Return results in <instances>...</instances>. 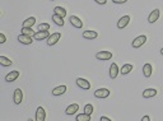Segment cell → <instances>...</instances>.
<instances>
[{
	"label": "cell",
	"mask_w": 163,
	"mask_h": 121,
	"mask_svg": "<svg viewBox=\"0 0 163 121\" xmlns=\"http://www.w3.org/2000/svg\"><path fill=\"white\" fill-rule=\"evenodd\" d=\"M34 31L32 27H22V34H27V36H34Z\"/></svg>",
	"instance_id": "d4e9b609"
},
{
	"label": "cell",
	"mask_w": 163,
	"mask_h": 121,
	"mask_svg": "<svg viewBox=\"0 0 163 121\" xmlns=\"http://www.w3.org/2000/svg\"><path fill=\"white\" fill-rule=\"evenodd\" d=\"M96 57L98 60H110L112 57V52L110 51H99L96 54Z\"/></svg>",
	"instance_id": "9c48e42d"
},
{
	"label": "cell",
	"mask_w": 163,
	"mask_h": 121,
	"mask_svg": "<svg viewBox=\"0 0 163 121\" xmlns=\"http://www.w3.org/2000/svg\"><path fill=\"white\" fill-rule=\"evenodd\" d=\"M23 100V92H22V89L21 88H17L14 90V94H13V101H14V103L15 105H21V102Z\"/></svg>",
	"instance_id": "3957f363"
},
{
	"label": "cell",
	"mask_w": 163,
	"mask_h": 121,
	"mask_svg": "<svg viewBox=\"0 0 163 121\" xmlns=\"http://www.w3.org/2000/svg\"><path fill=\"white\" fill-rule=\"evenodd\" d=\"M94 96L97 97V98H107V97L110 96V90L107 88H99L94 92Z\"/></svg>",
	"instance_id": "5b68a950"
},
{
	"label": "cell",
	"mask_w": 163,
	"mask_h": 121,
	"mask_svg": "<svg viewBox=\"0 0 163 121\" xmlns=\"http://www.w3.org/2000/svg\"><path fill=\"white\" fill-rule=\"evenodd\" d=\"M83 37L87 40H94L98 37V33L96 31H84L83 32Z\"/></svg>",
	"instance_id": "2e32d148"
},
{
	"label": "cell",
	"mask_w": 163,
	"mask_h": 121,
	"mask_svg": "<svg viewBox=\"0 0 163 121\" xmlns=\"http://www.w3.org/2000/svg\"><path fill=\"white\" fill-rule=\"evenodd\" d=\"M51 2H54V0H51Z\"/></svg>",
	"instance_id": "e575fe53"
},
{
	"label": "cell",
	"mask_w": 163,
	"mask_h": 121,
	"mask_svg": "<svg viewBox=\"0 0 163 121\" xmlns=\"http://www.w3.org/2000/svg\"><path fill=\"white\" fill-rule=\"evenodd\" d=\"M69 21H70V23L73 24L75 28H82L83 27V22L80 21V18H78L77 15H70Z\"/></svg>",
	"instance_id": "7c38bea8"
},
{
	"label": "cell",
	"mask_w": 163,
	"mask_h": 121,
	"mask_svg": "<svg viewBox=\"0 0 163 121\" xmlns=\"http://www.w3.org/2000/svg\"><path fill=\"white\" fill-rule=\"evenodd\" d=\"M49 37H50L49 31H37L33 36V38L36 41H41V40H45V38H49Z\"/></svg>",
	"instance_id": "ba28073f"
},
{
	"label": "cell",
	"mask_w": 163,
	"mask_h": 121,
	"mask_svg": "<svg viewBox=\"0 0 163 121\" xmlns=\"http://www.w3.org/2000/svg\"><path fill=\"white\" fill-rule=\"evenodd\" d=\"M37 29H38V31H49V29H50V24L49 23H41V24H38Z\"/></svg>",
	"instance_id": "4316f807"
},
{
	"label": "cell",
	"mask_w": 163,
	"mask_h": 121,
	"mask_svg": "<svg viewBox=\"0 0 163 121\" xmlns=\"http://www.w3.org/2000/svg\"><path fill=\"white\" fill-rule=\"evenodd\" d=\"M18 78H19V71H18V70H13V71H10L9 74L5 75V82L11 83V82L17 80Z\"/></svg>",
	"instance_id": "277c9868"
},
{
	"label": "cell",
	"mask_w": 163,
	"mask_h": 121,
	"mask_svg": "<svg viewBox=\"0 0 163 121\" xmlns=\"http://www.w3.org/2000/svg\"><path fill=\"white\" fill-rule=\"evenodd\" d=\"M61 38V33L60 32H55V33H52L49 38H47V45L49 46H54L55 44H57V41Z\"/></svg>",
	"instance_id": "7a4b0ae2"
},
{
	"label": "cell",
	"mask_w": 163,
	"mask_h": 121,
	"mask_svg": "<svg viewBox=\"0 0 163 121\" xmlns=\"http://www.w3.org/2000/svg\"><path fill=\"white\" fill-rule=\"evenodd\" d=\"M0 64H2L3 66H10L11 64H13V61H11L10 59H8V57H5V56H0Z\"/></svg>",
	"instance_id": "603a6c76"
},
{
	"label": "cell",
	"mask_w": 163,
	"mask_h": 121,
	"mask_svg": "<svg viewBox=\"0 0 163 121\" xmlns=\"http://www.w3.org/2000/svg\"><path fill=\"white\" fill-rule=\"evenodd\" d=\"M77 121H90V115L83 112L80 115H78L77 116Z\"/></svg>",
	"instance_id": "484cf974"
},
{
	"label": "cell",
	"mask_w": 163,
	"mask_h": 121,
	"mask_svg": "<svg viewBox=\"0 0 163 121\" xmlns=\"http://www.w3.org/2000/svg\"><path fill=\"white\" fill-rule=\"evenodd\" d=\"M159 14H161L159 9H154L152 13L149 14V17H148V22H149V23H154V22H157V21H158V18H159Z\"/></svg>",
	"instance_id": "5bb4252c"
},
{
	"label": "cell",
	"mask_w": 163,
	"mask_h": 121,
	"mask_svg": "<svg viewBox=\"0 0 163 121\" xmlns=\"http://www.w3.org/2000/svg\"><path fill=\"white\" fill-rule=\"evenodd\" d=\"M34 23H36V18L34 17H29V18H27L24 22H23L22 27H32Z\"/></svg>",
	"instance_id": "44dd1931"
},
{
	"label": "cell",
	"mask_w": 163,
	"mask_h": 121,
	"mask_svg": "<svg viewBox=\"0 0 163 121\" xmlns=\"http://www.w3.org/2000/svg\"><path fill=\"white\" fill-rule=\"evenodd\" d=\"M54 13L64 18V17L66 15V10H65L63 7H55V8H54Z\"/></svg>",
	"instance_id": "7402d4cb"
},
{
	"label": "cell",
	"mask_w": 163,
	"mask_h": 121,
	"mask_svg": "<svg viewBox=\"0 0 163 121\" xmlns=\"http://www.w3.org/2000/svg\"><path fill=\"white\" fill-rule=\"evenodd\" d=\"M65 92H66V86H59V87L52 89V94L54 96H61Z\"/></svg>",
	"instance_id": "ac0fdd59"
},
{
	"label": "cell",
	"mask_w": 163,
	"mask_h": 121,
	"mask_svg": "<svg viewBox=\"0 0 163 121\" xmlns=\"http://www.w3.org/2000/svg\"><path fill=\"white\" fill-rule=\"evenodd\" d=\"M52 21L55 22L57 26H60V27L64 26V18L60 17V15H57V14H55V13H54V15H52Z\"/></svg>",
	"instance_id": "ffe728a7"
},
{
	"label": "cell",
	"mask_w": 163,
	"mask_h": 121,
	"mask_svg": "<svg viewBox=\"0 0 163 121\" xmlns=\"http://www.w3.org/2000/svg\"><path fill=\"white\" fill-rule=\"evenodd\" d=\"M142 121H150V117H149V116H144V117L142 119Z\"/></svg>",
	"instance_id": "1f68e13d"
},
{
	"label": "cell",
	"mask_w": 163,
	"mask_h": 121,
	"mask_svg": "<svg viewBox=\"0 0 163 121\" xmlns=\"http://www.w3.org/2000/svg\"><path fill=\"white\" fill-rule=\"evenodd\" d=\"M46 120V112L44 107H38L36 110V121H45Z\"/></svg>",
	"instance_id": "52a82bcc"
},
{
	"label": "cell",
	"mask_w": 163,
	"mask_h": 121,
	"mask_svg": "<svg viewBox=\"0 0 163 121\" xmlns=\"http://www.w3.org/2000/svg\"><path fill=\"white\" fill-rule=\"evenodd\" d=\"M112 2H113L115 4H124V3L128 2V0H112Z\"/></svg>",
	"instance_id": "f546056e"
},
{
	"label": "cell",
	"mask_w": 163,
	"mask_h": 121,
	"mask_svg": "<svg viewBox=\"0 0 163 121\" xmlns=\"http://www.w3.org/2000/svg\"><path fill=\"white\" fill-rule=\"evenodd\" d=\"M77 84H78V87H80L82 89H89L90 88V83L87 79H84V78H78Z\"/></svg>",
	"instance_id": "4fadbf2b"
},
{
	"label": "cell",
	"mask_w": 163,
	"mask_h": 121,
	"mask_svg": "<svg viewBox=\"0 0 163 121\" xmlns=\"http://www.w3.org/2000/svg\"><path fill=\"white\" fill-rule=\"evenodd\" d=\"M7 41V37H5L4 33H0V44H4V42Z\"/></svg>",
	"instance_id": "f1b7e54d"
},
{
	"label": "cell",
	"mask_w": 163,
	"mask_h": 121,
	"mask_svg": "<svg viewBox=\"0 0 163 121\" xmlns=\"http://www.w3.org/2000/svg\"><path fill=\"white\" fill-rule=\"evenodd\" d=\"M18 41L21 42V44L23 45H31L32 42H33V38H32V36H27V34H19L18 36Z\"/></svg>",
	"instance_id": "8992f818"
},
{
	"label": "cell",
	"mask_w": 163,
	"mask_h": 121,
	"mask_svg": "<svg viewBox=\"0 0 163 121\" xmlns=\"http://www.w3.org/2000/svg\"><path fill=\"white\" fill-rule=\"evenodd\" d=\"M157 94V90L154 88H148L143 92V97L144 98H150V97H154Z\"/></svg>",
	"instance_id": "d6986e66"
},
{
	"label": "cell",
	"mask_w": 163,
	"mask_h": 121,
	"mask_svg": "<svg viewBox=\"0 0 163 121\" xmlns=\"http://www.w3.org/2000/svg\"><path fill=\"white\" fill-rule=\"evenodd\" d=\"M152 71H153V66H152V64L147 63L145 65L143 66V74H144V77H145V78H149L150 75H152Z\"/></svg>",
	"instance_id": "9a60e30c"
},
{
	"label": "cell",
	"mask_w": 163,
	"mask_h": 121,
	"mask_svg": "<svg viewBox=\"0 0 163 121\" xmlns=\"http://www.w3.org/2000/svg\"><path fill=\"white\" fill-rule=\"evenodd\" d=\"M96 3H98V4H101V5H105L106 3H107V0H94Z\"/></svg>",
	"instance_id": "4dcf8cb0"
},
{
	"label": "cell",
	"mask_w": 163,
	"mask_h": 121,
	"mask_svg": "<svg viewBox=\"0 0 163 121\" xmlns=\"http://www.w3.org/2000/svg\"><path fill=\"white\" fill-rule=\"evenodd\" d=\"M145 41H147V36L145 34H142V36H139V37H136L134 41H132V47L134 48H139L140 46H143L144 44H145Z\"/></svg>",
	"instance_id": "6da1fadb"
},
{
	"label": "cell",
	"mask_w": 163,
	"mask_h": 121,
	"mask_svg": "<svg viewBox=\"0 0 163 121\" xmlns=\"http://www.w3.org/2000/svg\"><path fill=\"white\" fill-rule=\"evenodd\" d=\"M84 112L88 113V115H92V112H93V106L90 105V103L86 105V106H84Z\"/></svg>",
	"instance_id": "83f0119b"
},
{
	"label": "cell",
	"mask_w": 163,
	"mask_h": 121,
	"mask_svg": "<svg viewBox=\"0 0 163 121\" xmlns=\"http://www.w3.org/2000/svg\"><path fill=\"white\" fill-rule=\"evenodd\" d=\"M78 110H79V105H78V103H73V105H70V106L65 110V113H66V115H74Z\"/></svg>",
	"instance_id": "e0dca14e"
},
{
	"label": "cell",
	"mask_w": 163,
	"mask_h": 121,
	"mask_svg": "<svg viewBox=\"0 0 163 121\" xmlns=\"http://www.w3.org/2000/svg\"><path fill=\"white\" fill-rule=\"evenodd\" d=\"M130 23V15H124L120 18V21L117 22V27L121 29V28H125L128 24Z\"/></svg>",
	"instance_id": "30bf717a"
},
{
	"label": "cell",
	"mask_w": 163,
	"mask_h": 121,
	"mask_svg": "<svg viewBox=\"0 0 163 121\" xmlns=\"http://www.w3.org/2000/svg\"><path fill=\"white\" fill-rule=\"evenodd\" d=\"M101 121H110V119L106 117V116H102V117H101Z\"/></svg>",
	"instance_id": "d6a6232c"
},
{
	"label": "cell",
	"mask_w": 163,
	"mask_h": 121,
	"mask_svg": "<svg viewBox=\"0 0 163 121\" xmlns=\"http://www.w3.org/2000/svg\"><path fill=\"white\" fill-rule=\"evenodd\" d=\"M161 54H162V55H163V47L161 48Z\"/></svg>",
	"instance_id": "836d02e7"
},
{
	"label": "cell",
	"mask_w": 163,
	"mask_h": 121,
	"mask_svg": "<svg viewBox=\"0 0 163 121\" xmlns=\"http://www.w3.org/2000/svg\"><path fill=\"white\" fill-rule=\"evenodd\" d=\"M119 73H120V70H119L117 64L116 63H112L111 66H110V78H111V79H115V78L119 75Z\"/></svg>",
	"instance_id": "8fae6325"
},
{
	"label": "cell",
	"mask_w": 163,
	"mask_h": 121,
	"mask_svg": "<svg viewBox=\"0 0 163 121\" xmlns=\"http://www.w3.org/2000/svg\"><path fill=\"white\" fill-rule=\"evenodd\" d=\"M132 70V65L131 64H125L122 68H121V70H120V73H121V74H129V73Z\"/></svg>",
	"instance_id": "cb8c5ba5"
}]
</instances>
